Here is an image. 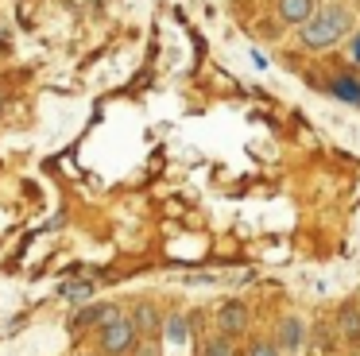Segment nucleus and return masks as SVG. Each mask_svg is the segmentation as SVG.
<instances>
[{
    "mask_svg": "<svg viewBox=\"0 0 360 356\" xmlns=\"http://www.w3.org/2000/svg\"><path fill=\"white\" fill-rule=\"evenodd\" d=\"M352 31H356V8L345 0H329V4H318V12L298 27V43L302 51H329Z\"/></svg>",
    "mask_w": 360,
    "mask_h": 356,
    "instance_id": "obj_1",
    "label": "nucleus"
},
{
    "mask_svg": "<svg viewBox=\"0 0 360 356\" xmlns=\"http://www.w3.org/2000/svg\"><path fill=\"white\" fill-rule=\"evenodd\" d=\"M136 341H140V329L132 325V317L117 314L112 322L101 325V352L105 356H132Z\"/></svg>",
    "mask_w": 360,
    "mask_h": 356,
    "instance_id": "obj_2",
    "label": "nucleus"
},
{
    "mask_svg": "<svg viewBox=\"0 0 360 356\" xmlns=\"http://www.w3.org/2000/svg\"><path fill=\"white\" fill-rule=\"evenodd\" d=\"M302 341H306V322L298 314H287L279 322V329H275V348L283 356H295V352H302Z\"/></svg>",
    "mask_w": 360,
    "mask_h": 356,
    "instance_id": "obj_3",
    "label": "nucleus"
},
{
    "mask_svg": "<svg viewBox=\"0 0 360 356\" xmlns=\"http://www.w3.org/2000/svg\"><path fill=\"white\" fill-rule=\"evenodd\" d=\"M217 329L225 333V337L244 333L248 329V306H244V302H225V306L217 310Z\"/></svg>",
    "mask_w": 360,
    "mask_h": 356,
    "instance_id": "obj_4",
    "label": "nucleus"
},
{
    "mask_svg": "<svg viewBox=\"0 0 360 356\" xmlns=\"http://www.w3.org/2000/svg\"><path fill=\"white\" fill-rule=\"evenodd\" d=\"M128 317H132V325L140 329V337H155V333H163V314L155 310V302H136Z\"/></svg>",
    "mask_w": 360,
    "mask_h": 356,
    "instance_id": "obj_5",
    "label": "nucleus"
},
{
    "mask_svg": "<svg viewBox=\"0 0 360 356\" xmlns=\"http://www.w3.org/2000/svg\"><path fill=\"white\" fill-rule=\"evenodd\" d=\"M117 314H120V306H112V302H101V306H86L82 314H74L70 329L78 333V329H89V325H105V322H112Z\"/></svg>",
    "mask_w": 360,
    "mask_h": 356,
    "instance_id": "obj_6",
    "label": "nucleus"
},
{
    "mask_svg": "<svg viewBox=\"0 0 360 356\" xmlns=\"http://www.w3.org/2000/svg\"><path fill=\"white\" fill-rule=\"evenodd\" d=\"M314 12H318V0H279V20L290 27H302Z\"/></svg>",
    "mask_w": 360,
    "mask_h": 356,
    "instance_id": "obj_7",
    "label": "nucleus"
},
{
    "mask_svg": "<svg viewBox=\"0 0 360 356\" xmlns=\"http://www.w3.org/2000/svg\"><path fill=\"white\" fill-rule=\"evenodd\" d=\"M329 93L349 101V105H360V82L356 77H333V82H329Z\"/></svg>",
    "mask_w": 360,
    "mask_h": 356,
    "instance_id": "obj_8",
    "label": "nucleus"
},
{
    "mask_svg": "<svg viewBox=\"0 0 360 356\" xmlns=\"http://www.w3.org/2000/svg\"><path fill=\"white\" fill-rule=\"evenodd\" d=\"M337 325H341V333H345L349 341H360V310H356V306H341Z\"/></svg>",
    "mask_w": 360,
    "mask_h": 356,
    "instance_id": "obj_9",
    "label": "nucleus"
},
{
    "mask_svg": "<svg viewBox=\"0 0 360 356\" xmlns=\"http://www.w3.org/2000/svg\"><path fill=\"white\" fill-rule=\"evenodd\" d=\"M202 356H233V337H210L205 341V348H202Z\"/></svg>",
    "mask_w": 360,
    "mask_h": 356,
    "instance_id": "obj_10",
    "label": "nucleus"
},
{
    "mask_svg": "<svg viewBox=\"0 0 360 356\" xmlns=\"http://www.w3.org/2000/svg\"><path fill=\"white\" fill-rule=\"evenodd\" d=\"M167 337L174 341V345H186L190 341V325H186V317H171V322H167Z\"/></svg>",
    "mask_w": 360,
    "mask_h": 356,
    "instance_id": "obj_11",
    "label": "nucleus"
},
{
    "mask_svg": "<svg viewBox=\"0 0 360 356\" xmlns=\"http://www.w3.org/2000/svg\"><path fill=\"white\" fill-rule=\"evenodd\" d=\"M63 294H66V302H89L97 294V286L94 283H70Z\"/></svg>",
    "mask_w": 360,
    "mask_h": 356,
    "instance_id": "obj_12",
    "label": "nucleus"
},
{
    "mask_svg": "<svg viewBox=\"0 0 360 356\" xmlns=\"http://www.w3.org/2000/svg\"><path fill=\"white\" fill-rule=\"evenodd\" d=\"M248 356H279V348H275V345H267V341H256Z\"/></svg>",
    "mask_w": 360,
    "mask_h": 356,
    "instance_id": "obj_13",
    "label": "nucleus"
},
{
    "mask_svg": "<svg viewBox=\"0 0 360 356\" xmlns=\"http://www.w3.org/2000/svg\"><path fill=\"white\" fill-rule=\"evenodd\" d=\"M349 54H352V62L360 66V31H352V46H349Z\"/></svg>",
    "mask_w": 360,
    "mask_h": 356,
    "instance_id": "obj_14",
    "label": "nucleus"
},
{
    "mask_svg": "<svg viewBox=\"0 0 360 356\" xmlns=\"http://www.w3.org/2000/svg\"><path fill=\"white\" fill-rule=\"evenodd\" d=\"M136 348H140V356H159L155 345H140V341H136Z\"/></svg>",
    "mask_w": 360,
    "mask_h": 356,
    "instance_id": "obj_15",
    "label": "nucleus"
},
{
    "mask_svg": "<svg viewBox=\"0 0 360 356\" xmlns=\"http://www.w3.org/2000/svg\"><path fill=\"white\" fill-rule=\"evenodd\" d=\"M78 356H94V352H78Z\"/></svg>",
    "mask_w": 360,
    "mask_h": 356,
    "instance_id": "obj_16",
    "label": "nucleus"
}]
</instances>
